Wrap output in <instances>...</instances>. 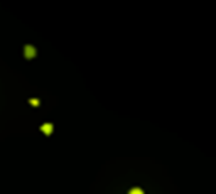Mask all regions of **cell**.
Wrapping results in <instances>:
<instances>
[{"label": "cell", "mask_w": 216, "mask_h": 194, "mask_svg": "<svg viewBox=\"0 0 216 194\" xmlns=\"http://www.w3.org/2000/svg\"><path fill=\"white\" fill-rule=\"evenodd\" d=\"M24 54H26V57H34V54H36L34 47H32V46H27V47H26V52H24Z\"/></svg>", "instance_id": "obj_1"}, {"label": "cell", "mask_w": 216, "mask_h": 194, "mask_svg": "<svg viewBox=\"0 0 216 194\" xmlns=\"http://www.w3.org/2000/svg\"><path fill=\"white\" fill-rule=\"evenodd\" d=\"M41 130H42L46 135H49V133H51V130H52V125H51V123H46V125L41 127Z\"/></svg>", "instance_id": "obj_2"}, {"label": "cell", "mask_w": 216, "mask_h": 194, "mask_svg": "<svg viewBox=\"0 0 216 194\" xmlns=\"http://www.w3.org/2000/svg\"><path fill=\"white\" fill-rule=\"evenodd\" d=\"M128 194H144V191H142V189H139V187H135V189H132Z\"/></svg>", "instance_id": "obj_3"}]
</instances>
